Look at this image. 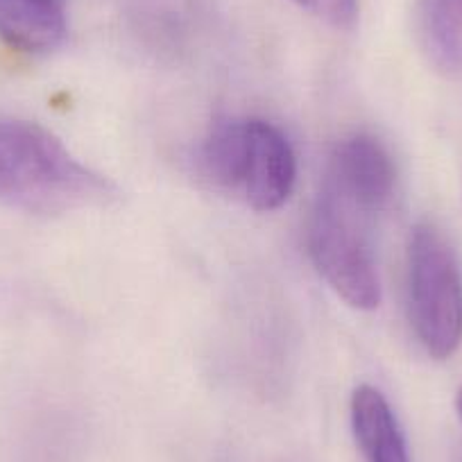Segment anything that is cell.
Listing matches in <instances>:
<instances>
[{
  "label": "cell",
  "mask_w": 462,
  "mask_h": 462,
  "mask_svg": "<svg viewBox=\"0 0 462 462\" xmlns=\"http://www.w3.org/2000/svg\"><path fill=\"white\" fill-rule=\"evenodd\" d=\"M69 32L64 0H0V39L28 55H43Z\"/></svg>",
  "instance_id": "cell-6"
},
{
  "label": "cell",
  "mask_w": 462,
  "mask_h": 462,
  "mask_svg": "<svg viewBox=\"0 0 462 462\" xmlns=\"http://www.w3.org/2000/svg\"><path fill=\"white\" fill-rule=\"evenodd\" d=\"M195 168L211 189L270 213L291 199L297 157L288 136L263 118H222L199 143Z\"/></svg>",
  "instance_id": "cell-2"
},
{
  "label": "cell",
  "mask_w": 462,
  "mask_h": 462,
  "mask_svg": "<svg viewBox=\"0 0 462 462\" xmlns=\"http://www.w3.org/2000/svg\"><path fill=\"white\" fill-rule=\"evenodd\" d=\"M456 411H457V417H460V421H462V385L456 394Z\"/></svg>",
  "instance_id": "cell-10"
},
{
  "label": "cell",
  "mask_w": 462,
  "mask_h": 462,
  "mask_svg": "<svg viewBox=\"0 0 462 462\" xmlns=\"http://www.w3.org/2000/svg\"><path fill=\"white\" fill-rule=\"evenodd\" d=\"M292 3L333 28H352L358 16V0H292Z\"/></svg>",
  "instance_id": "cell-9"
},
{
  "label": "cell",
  "mask_w": 462,
  "mask_h": 462,
  "mask_svg": "<svg viewBox=\"0 0 462 462\" xmlns=\"http://www.w3.org/2000/svg\"><path fill=\"white\" fill-rule=\"evenodd\" d=\"M114 186L69 152L46 127L0 118V202L34 216L102 204Z\"/></svg>",
  "instance_id": "cell-1"
},
{
  "label": "cell",
  "mask_w": 462,
  "mask_h": 462,
  "mask_svg": "<svg viewBox=\"0 0 462 462\" xmlns=\"http://www.w3.org/2000/svg\"><path fill=\"white\" fill-rule=\"evenodd\" d=\"M372 220L374 217L324 186L309 217L306 243L315 270L356 310H374L381 304V279L370 238Z\"/></svg>",
  "instance_id": "cell-4"
},
{
  "label": "cell",
  "mask_w": 462,
  "mask_h": 462,
  "mask_svg": "<svg viewBox=\"0 0 462 462\" xmlns=\"http://www.w3.org/2000/svg\"><path fill=\"white\" fill-rule=\"evenodd\" d=\"M322 186L367 216L376 217L393 202L397 168L379 139L356 132L336 143Z\"/></svg>",
  "instance_id": "cell-5"
},
{
  "label": "cell",
  "mask_w": 462,
  "mask_h": 462,
  "mask_svg": "<svg viewBox=\"0 0 462 462\" xmlns=\"http://www.w3.org/2000/svg\"><path fill=\"white\" fill-rule=\"evenodd\" d=\"M352 430L365 462H411L406 435L393 406L374 385H358L352 394Z\"/></svg>",
  "instance_id": "cell-7"
},
{
  "label": "cell",
  "mask_w": 462,
  "mask_h": 462,
  "mask_svg": "<svg viewBox=\"0 0 462 462\" xmlns=\"http://www.w3.org/2000/svg\"><path fill=\"white\" fill-rule=\"evenodd\" d=\"M421 43L435 70L462 78V0H421Z\"/></svg>",
  "instance_id": "cell-8"
},
{
  "label": "cell",
  "mask_w": 462,
  "mask_h": 462,
  "mask_svg": "<svg viewBox=\"0 0 462 462\" xmlns=\"http://www.w3.org/2000/svg\"><path fill=\"white\" fill-rule=\"evenodd\" d=\"M408 319L424 352L447 361L462 346V265L433 222H417L406 259Z\"/></svg>",
  "instance_id": "cell-3"
}]
</instances>
